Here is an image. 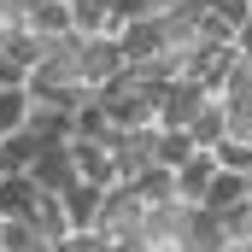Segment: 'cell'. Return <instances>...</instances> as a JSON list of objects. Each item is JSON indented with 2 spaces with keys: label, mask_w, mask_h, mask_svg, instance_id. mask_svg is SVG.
<instances>
[{
  "label": "cell",
  "mask_w": 252,
  "mask_h": 252,
  "mask_svg": "<svg viewBox=\"0 0 252 252\" xmlns=\"http://www.w3.org/2000/svg\"><path fill=\"white\" fill-rule=\"evenodd\" d=\"M118 70H129L118 35H82V47H76V76H82V88H88V94H94L100 82H112Z\"/></svg>",
  "instance_id": "obj_1"
},
{
  "label": "cell",
  "mask_w": 252,
  "mask_h": 252,
  "mask_svg": "<svg viewBox=\"0 0 252 252\" xmlns=\"http://www.w3.org/2000/svg\"><path fill=\"white\" fill-rule=\"evenodd\" d=\"M205 100H211V94H205L193 76L164 82V88H158V106H153V129H188V124H193V112H199Z\"/></svg>",
  "instance_id": "obj_2"
},
{
  "label": "cell",
  "mask_w": 252,
  "mask_h": 252,
  "mask_svg": "<svg viewBox=\"0 0 252 252\" xmlns=\"http://www.w3.org/2000/svg\"><path fill=\"white\" fill-rule=\"evenodd\" d=\"M30 182L41 193H64L76 182V164H70V141H41V153L30 158Z\"/></svg>",
  "instance_id": "obj_3"
},
{
  "label": "cell",
  "mask_w": 252,
  "mask_h": 252,
  "mask_svg": "<svg viewBox=\"0 0 252 252\" xmlns=\"http://www.w3.org/2000/svg\"><path fill=\"white\" fill-rule=\"evenodd\" d=\"M70 164H76V176H82V182H94V188L124 182V176H118V164H112V147H106V141H88V135H70Z\"/></svg>",
  "instance_id": "obj_4"
},
{
  "label": "cell",
  "mask_w": 252,
  "mask_h": 252,
  "mask_svg": "<svg viewBox=\"0 0 252 252\" xmlns=\"http://www.w3.org/2000/svg\"><path fill=\"white\" fill-rule=\"evenodd\" d=\"M35 199H41V188L30 182V170H6L0 176V223H30Z\"/></svg>",
  "instance_id": "obj_5"
},
{
  "label": "cell",
  "mask_w": 252,
  "mask_h": 252,
  "mask_svg": "<svg viewBox=\"0 0 252 252\" xmlns=\"http://www.w3.org/2000/svg\"><path fill=\"white\" fill-rule=\"evenodd\" d=\"M100 193H106V188H94V182H82V176H76V182L59 193L64 223H70V229H94V223H100Z\"/></svg>",
  "instance_id": "obj_6"
},
{
  "label": "cell",
  "mask_w": 252,
  "mask_h": 252,
  "mask_svg": "<svg viewBox=\"0 0 252 252\" xmlns=\"http://www.w3.org/2000/svg\"><path fill=\"white\" fill-rule=\"evenodd\" d=\"M70 30L76 35H118L124 18L112 12V0H70Z\"/></svg>",
  "instance_id": "obj_7"
},
{
  "label": "cell",
  "mask_w": 252,
  "mask_h": 252,
  "mask_svg": "<svg viewBox=\"0 0 252 252\" xmlns=\"http://www.w3.org/2000/svg\"><path fill=\"white\" fill-rule=\"evenodd\" d=\"M24 30H30V35H41V41L70 35V0H35V6L24 12Z\"/></svg>",
  "instance_id": "obj_8"
},
{
  "label": "cell",
  "mask_w": 252,
  "mask_h": 252,
  "mask_svg": "<svg viewBox=\"0 0 252 252\" xmlns=\"http://www.w3.org/2000/svg\"><path fill=\"white\" fill-rule=\"evenodd\" d=\"M199 205H205V211H217V217H229L235 205H247V176L217 170V176L205 182V193H199Z\"/></svg>",
  "instance_id": "obj_9"
},
{
  "label": "cell",
  "mask_w": 252,
  "mask_h": 252,
  "mask_svg": "<svg viewBox=\"0 0 252 252\" xmlns=\"http://www.w3.org/2000/svg\"><path fill=\"white\" fill-rule=\"evenodd\" d=\"M118 47H124V59L129 64H141V59H153L164 41H158V24L153 18H129L124 30H118Z\"/></svg>",
  "instance_id": "obj_10"
},
{
  "label": "cell",
  "mask_w": 252,
  "mask_h": 252,
  "mask_svg": "<svg viewBox=\"0 0 252 252\" xmlns=\"http://www.w3.org/2000/svg\"><path fill=\"white\" fill-rule=\"evenodd\" d=\"M211 176H217V158L211 153H193L188 164H176V199L182 205H199V193H205Z\"/></svg>",
  "instance_id": "obj_11"
},
{
  "label": "cell",
  "mask_w": 252,
  "mask_h": 252,
  "mask_svg": "<svg viewBox=\"0 0 252 252\" xmlns=\"http://www.w3.org/2000/svg\"><path fill=\"white\" fill-rule=\"evenodd\" d=\"M41 153V135L24 124V129H12V135H0V176L6 170H30V158Z\"/></svg>",
  "instance_id": "obj_12"
},
{
  "label": "cell",
  "mask_w": 252,
  "mask_h": 252,
  "mask_svg": "<svg viewBox=\"0 0 252 252\" xmlns=\"http://www.w3.org/2000/svg\"><path fill=\"white\" fill-rule=\"evenodd\" d=\"M188 135H193V147H199V153H205L211 141H223V135H229V112H223V100H217V94H211V100H205V106L193 112Z\"/></svg>",
  "instance_id": "obj_13"
},
{
  "label": "cell",
  "mask_w": 252,
  "mask_h": 252,
  "mask_svg": "<svg viewBox=\"0 0 252 252\" xmlns=\"http://www.w3.org/2000/svg\"><path fill=\"white\" fill-rule=\"evenodd\" d=\"M193 153V135L188 129H158V147H153V164H164V170H176V164H188Z\"/></svg>",
  "instance_id": "obj_14"
},
{
  "label": "cell",
  "mask_w": 252,
  "mask_h": 252,
  "mask_svg": "<svg viewBox=\"0 0 252 252\" xmlns=\"http://www.w3.org/2000/svg\"><path fill=\"white\" fill-rule=\"evenodd\" d=\"M30 229H35V235H41L47 247H53L59 235H70V223H64V205H59V193H41V199H35V217H30Z\"/></svg>",
  "instance_id": "obj_15"
},
{
  "label": "cell",
  "mask_w": 252,
  "mask_h": 252,
  "mask_svg": "<svg viewBox=\"0 0 252 252\" xmlns=\"http://www.w3.org/2000/svg\"><path fill=\"white\" fill-rule=\"evenodd\" d=\"M205 153L217 158V170H235V176L252 170V141H247V135H223V141H211Z\"/></svg>",
  "instance_id": "obj_16"
},
{
  "label": "cell",
  "mask_w": 252,
  "mask_h": 252,
  "mask_svg": "<svg viewBox=\"0 0 252 252\" xmlns=\"http://www.w3.org/2000/svg\"><path fill=\"white\" fill-rule=\"evenodd\" d=\"M135 193H141L147 205H170V199H176V170H164V164H147V170L135 176Z\"/></svg>",
  "instance_id": "obj_17"
},
{
  "label": "cell",
  "mask_w": 252,
  "mask_h": 252,
  "mask_svg": "<svg viewBox=\"0 0 252 252\" xmlns=\"http://www.w3.org/2000/svg\"><path fill=\"white\" fill-rule=\"evenodd\" d=\"M30 124V88H0V135Z\"/></svg>",
  "instance_id": "obj_18"
},
{
  "label": "cell",
  "mask_w": 252,
  "mask_h": 252,
  "mask_svg": "<svg viewBox=\"0 0 252 252\" xmlns=\"http://www.w3.org/2000/svg\"><path fill=\"white\" fill-rule=\"evenodd\" d=\"M47 241L30 229V223H0V252H41Z\"/></svg>",
  "instance_id": "obj_19"
},
{
  "label": "cell",
  "mask_w": 252,
  "mask_h": 252,
  "mask_svg": "<svg viewBox=\"0 0 252 252\" xmlns=\"http://www.w3.org/2000/svg\"><path fill=\"white\" fill-rule=\"evenodd\" d=\"M53 252H112V241L100 235V229H70L53 241Z\"/></svg>",
  "instance_id": "obj_20"
},
{
  "label": "cell",
  "mask_w": 252,
  "mask_h": 252,
  "mask_svg": "<svg viewBox=\"0 0 252 252\" xmlns=\"http://www.w3.org/2000/svg\"><path fill=\"white\" fill-rule=\"evenodd\" d=\"M30 82V64H18L12 53H0V88H24Z\"/></svg>",
  "instance_id": "obj_21"
},
{
  "label": "cell",
  "mask_w": 252,
  "mask_h": 252,
  "mask_svg": "<svg viewBox=\"0 0 252 252\" xmlns=\"http://www.w3.org/2000/svg\"><path fill=\"white\" fill-rule=\"evenodd\" d=\"M229 47H235L241 59H252V12L241 18V24H235V35H229Z\"/></svg>",
  "instance_id": "obj_22"
},
{
  "label": "cell",
  "mask_w": 252,
  "mask_h": 252,
  "mask_svg": "<svg viewBox=\"0 0 252 252\" xmlns=\"http://www.w3.org/2000/svg\"><path fill=\"white\" fill-rule=\"evenodd\" d=\"M247 6H252V0H247Z\"/></svg>",
  "instance_id": "obj_23"
}]
</instances>
